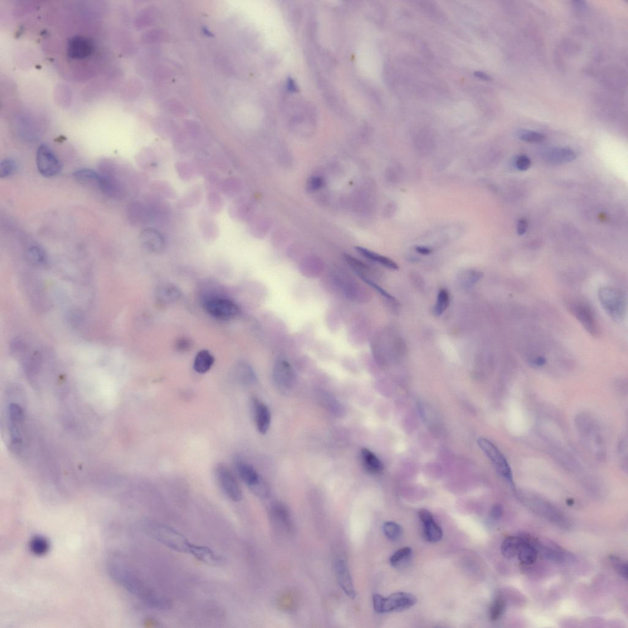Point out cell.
<instances>
[{"label":"cell","mask_w":628,"mask_h":628,"mask_svg":"<svg viewBox=\"0 0 628 628\" xmlns=\"http://www.w3.org/2000/svg\"><path fill=\"white\" fill-rule=\"evenodd\" d=\"M145 525V531L157 541L172 550L189 553L192 544L179 531L156 522H148Z\"/></svg>","instance_id":"cell-1"},{"label":"cell","mask_w":628,"mask_h":628,"mask_svg":"<svg viewBox=\"0 0 628 628\" xmlns=\"http://www.w3.org/2000/svg\"><path fill=\"white\" fill-rule=\"evenodd\" d=\"M24 413L21 406L16 403L9 405L7 414V426L10 448L15 453L19 452L23 445V429Z\"/></svg>","instance_id":"cell-2"},{"label":"cell","mask_w":628,"mask_h":628,"mask_svg":"<svg viewBox=\"0 0 628 628\" xmlns=\"http://www.w3.org/2000/svg\"><path fill=\"white\" fill-rule=\"evenodd\" d=\"M417 602V598L408 593H396L387 598L377 594L373 597L374 608L379 613L401 612L416 605Z\"/></svg>","instance_id":"cell-3"},{"label":"cell","mask_w":628,"mask_h":628,"mask_svg":"<svg viewBox=\"0 0 628 628\" xmlns=\"http://www.w3.org/2000/svg\"><path fill=\"white\" fill-rule=\"evenodd\" d=\"M599 298L603 308L616 322L623 319L626 312V300L620 291L613 288L604 287L599 292Z\"/></svg>","instance_id":"cell-4"},{"label":"cell","mask_w":628,"mask_h":628,"mask_svg":"<svg viewBox=\"0 0 628 628\" xmlns=\"http://www.w3.org/2000/svg\"><path fill=\"white\" fill-rule=\"evenodd\" d=\"M477 444L487 457L492 461L498 472L505 480L510 484L513 483L512 473L509 463L504 457L503 454L499 450L486 438L480 437L477 440Z\"/></svg>","instance_id":"cell-5"},{"label":"cell","mask_w":628,"mask_h":628,"mask_svg":"<svg viewBox=\"0 0 628 628\" xmlns=\"http://www.w3.org/2000/svg\"><path fill=\"white\" fill-rule=\"evenodd\" d=\"M95 50V44L91 38L83 34H76L67 41V57L73 61L87 59Z\"/></svg>","instance_id":"cell-6"},{"label":"cell","mask_w":628,"mask_h":628,"mask_svg":"<svg viewBox=\"0 0 628 628\" xmlns=\"http://www.w3.org/2000/svg\"><path fill=\"white\" fill-rule=\"evenodd\" d=\"M204 306L207 313L217 319H232L238 316L241 312L237 304L223 297L209 298L204 303Z\"/></svg>","instance_id":"cell-7"},{"label":"cell","mask_w":628,"mask_h":628,"mask_svg":"<svg viewBox=\"0 0 628 628\" xmlns=\"http://www.w3.org/2000/svg\"><path fill=\"white\" fill-rule=\"evenodd\" d=\"M215 476L219 486L228 498L234 502L242 499V492L237 479L228 467L218 464L215 469Z\"/></svg>","instance_id":"cell-8"},{"label":"cell","mask_w":628,"mask_h":628,"mask_svg":"<svg viewBox=\"0 0 628 628\" xmlns=\"http://www.w3.org/2000/svg\"><path fill=\"white\" fill-rule=\"evenodd\" d=\"M38 170L43 176L52 177L57 176L61 170V164L53 152L46 144L39 146L36 153Z\"/></svg>","instance_id":"cell-9"},{"label":"cell","mask_w":628,"mask_h":628,"mask_svg":"<svg viewBox=\"0 0 628 628\" xmlns=\"http://www.w3.org/2000/svg\"><path fill=\"white\" fill-rule=\"evenodd\" d=\"M273 379L280 390L288 391L293 387L295 374L293 367L287 360L279 359L274 363Z\"/></svg>","instance_id":"cell-10"},{"label":"cell","mask_w":628,"mask_h":628,"mask_svg":"<svg viewBox=\"0 0 628 628\" xmlns=\"http://www.w3.org/2000/svg\"><path fill=\"white\" fill-rule=\"evenodd\" d=\"M570 310L590 335L594 337L599 335L597 320L589 306L583 303H575L570 307Z\"/></svg>","instance_id":"cell-11"},{"label":"cell","mask_w":628,"mask_h":628,"mask_svg":"<svg viewBox=\"0 0 628 628\" xmlns=\"http://www.w3.org/2000/svg\"><path fill=\"white\" fill-rule=\"evenodd\" d=\"M140 241L146 249L154 253H162L166 247L165 240L159 231L147 228L141 231L139 235Z\"/></svg>","instance_id":"cell-12"},{"label":"cell","mask_w":628,"mask_h":628,"mask_svg":"<svg viewBox=\"0 0 628 628\" xmlns=\"http://www.w3.org/2000/svg\"><path fill=\"white\" fill-rule=\"evenodd\" d=\"M338 583L343 592L351 599H355L356 593L347 563L343 558H338L335 563Z\"/></svg>","instance_id":"cell-13"},{"label":"cell","mask_w":628,"mask_h":628,"mask_svg":"<svg viewBox=\"0 0 628 628\" xmlns=\"http://www.w3.org/2000/svg\"><path fill=\"white\" fill-rule=\"evenodd\" d=\"M73 177L78 183L97 188L103 192L106 184L103 175L90 169H81L73 173Z\"/></svg>","instance_id":"cell-14"},{"label":"cell","mask_w":628,"mask_h":628,"mask_svg":"<svg viewBox=\"0 0 628 628\" xmlns=\"http://www.w3.org/2000/svg\"><path fill=\"white\" fill-rule=\"evenodd\" d=\"M235 467L239 477L251 489L262 480L254 467L240 458H235Z\"/></svg>","instance_id":"cell-15"},{"label":"cell","mask_w":628,"mask_h":628,"mask_svg":"<svg viewBox=\"0 0 628 628\" xmlns=\"http://www.w3.org/2000/svg\"><path fill=\"white\" fill-rule=\"evenodd\" d=\"M189 553H191L195 559L203 563L212 566L223 565L224 560L223 557L215 553L211 549L206 546L191 544Z\"/></svg>","instance_id":"cell-16"},{"label":"cell","mask_w":628,"mask_h":628,"mask_svg":"<svg viewBox=\"0 0 628 628\" xmlns=\"http://www.w3.org/2000/svg\"><path fill=\"white\" fill-rule=\"evenodd\" d=\"M253 411L256 428L262 434L267 433L271 423V413L267 406L258 399H253Z\"/></svg>","instance_id":"cell-17"},{"label":"cell","mask_w":628,"mask_h":628,"mask_svg":"<svg viewBox=\"0 0 628 628\" xmlns=\"http://www.w3.org/2000/svg\"><path fill=\"white\" fill-rule=\"evenodd\" d=\"M361 460L365 469L371 474H379L384 469L383 464L381 460L369 449L361 450Z\"/></svg>","instance_id":"cell-18"},{"label":"cell","mask_w":628,"mask_h":628,"mask_svg":"<svg viewBox=\"0 0 628 628\" xmlns=\"http://www.w3.org/2000/svg\"><path fill=\"white\" fill-rule=\"evenodd\" d=\"M536 545L528 537H525L524 542L520 548L519 559L524 565H531L537 559V550Z\"/></svg>","instance_id":"cell-19"},{"label":"cell","mask_w":628,"mask_h":628,"mask_svg":"<svg viewBox=\"0 0 628 628\" xmlns=\"http://www.w3.org/2000/svg\"><path fill=\"white\" fill-rule=\"evenodd\" d=\"M356 249L359 253H360L365 258L369 259L374 262L378 263V264L389 269V270H397L399 269L398 264L387 256L380 255V254L374 252L372 250L362 247H357L356 248Z\"/></svg>","instance_id":"cell-20"},{"label":"cell","mask_w":628,"mask_h":628,"mask_svg":"<svg viewBox=\"0 0 628 628\" xmlns=\"http://www.w3.org/2000/svg\"><path fill=\"white\" fill-rule=\"evenodd\" d=\"M235 378L239 384L243 385H249L256 381V378L255 372L250 365L241 363L236 366L235 370Z\"/></svg>","instance_id":"cell-21"},{"label":"cell","mask_w":628,"mask_h":628,"mask_svg":"<svg viewBox=\"0 0 628 628\" xmlns=\"http://www.w3.org/2000/svg\"><path fill=\"white\" fill-rule=\"evenodd\" d=\"M545 158L549 162L560 164L573 161L576 159V154L570 149H556L546 154Z\"/></svg>","instance_id":"cell-22"},{"label":"cell","mask_w":628,"mask_h":628,"mask_svg":"<svg viewBox=\"0 0 628 628\" xmlns=\"http://www.w3.org/2000/svg\"><path fill=\"white\" fill-rule=\"evenodd\" d=\"M214 363V357L208 350H202L196 355L194 369L196 372L204 374L209 372Z\"/></svg>","instance_id":"cell-23"},{"label":"cell","mask_w":628,"mask_h":628,"mask_svg":"<svg viewBox=\"0 0 628 628\" xmlns=\"http://www.w3.org/2000/svg\"><path fill=\"white\" fill-rule=\"evenodd\" d=\"M525 537L511 536L504 540L501 546L502 555L507 559H512L518 554Z\"/></svg>","instance_id":"cell-24"},{"label":"cell","mask_w":628,"mask_h":628,"mask_svg":"<svg viewBox=\"0 0 628 628\" xmlns=\"http://www.w3.org/2000/svg\"><path fill=\"white\" fill-rule=\"evenodd\" d=\"M130 214L131 219L138 224H144L151 220L149 207L141 203H134L131 206Z\"/></svg>","instance_id":"cell-25"},{"label":"cell","mask_w":628,"mask_h":628,"mask_svg":"<svg viewBox=\"0 0 628 628\" xmlns=\"http://www.w3.org/2000/svg\"><path fill=\"white\" fill-rule=\"evenodd\" d=\"M273 515L276 521L281 524L283 527L290 530L291 527V522L290 514L287 508L280 503L274 504L272 507Z\"/></svg>","instance_id":"cell-26"},{"label":"cell","mask_w":628,"mask_h":628,"mask_svg":"<svg viewBox=\"0 0 628 628\" xmlns=\"http://www.w3.org/2000/svg\"><path fill=\"white\" fill-rule=\"evenodd\" d=\"M424 525L425 538L429 542H437L442 538V529L434 521L426 523Z\"/></svg>","instance_id":"cell-27"},{"label":"cell","mask_w":628,"mask_h":628,"mask_svg":"<svg viewBox=\"0 0 628 628\" xmlns=\"http://www.w3.org/2000/svg\"><path fill=\"white\" fill-rule=\"evenodd\" d=\"M27 256L28 261L34 265L44 266L48 263V257L45 251L38 245H33L29 248Z\"/></svg>","instance_id":"cell-28"},{"label":"cell","mask_w":628,"mask_h":628,"mask_svg":"<svg viewBox=\"0 0 628 628\" xmlns=\"http://www.w3.org/2000/svg\"><path fill=\"white\" fill-rule=\"evenodd\" d=\"M158 295L163 302L168 303L175 302L179 299L180 296L179 290L172 285H165L160 287Z\"/></svg>","instance_id":"cell-29"},{"label":"cell","mask_w":628,"mask_h":628,"mask_svg":"<svg viewBox=\"0 0 628 628\" xmlns=\"http://www.w3.org/2000/svg\"><path fill=\"white\" fill-rule=\"evenodd\" d=\"M450 305V295L446 289H440L437 295V302L434 308V313L437 316L442 315Z\"/></svg>","instance_id":"cell-30"},{"label":"cell","mask_w":628,"mask_h":628,"mask_svg":"<svg viewBox=\"0 0 628 628\" xmlns=\"http://www.w3.org/2000/svg\"><path fill=\"white\" fill-rule=\"evenodd\" d=\"M412 554H413V551H412L411 548L410 547L399 549L391 557L390 563L391 566L396 568L400 565H404V563H407L408 560L411 559Z\"/></svg>","instance_id":"cell-31"},{"label":"cell","mask_w":628,"mask_h":628,"mask_svg":"<svg viewBox=\"0 0 628 628\" xmlns=\"http://www.w3.org/2000/svg\"><path fill=\"white\" fill-rule=\"evenodd\" d=\"M518 136L522 141L531 143L541 142L544 141L545 138V136L542 133L525 130L520 131Z\"/></svg>","instance_id":"cell-32"},{"label":"cell","mask_w":628,"mask_h":628,"mask_svg":"<svg viewBox=\"0 0 628 628\" xmlns=\"http://www.w3.org/2000/svg\"><path fill=\"white\" fill-rule=\"evenodd\" d=\"M384 532L388 539L396 540L401 536L402 528L398 524L394 522H386L384 525Z\"/></svg>","instance_id":"cell-33"},{"label":"cell","mask_w":628,"mask_h":628,"mask_svg":"<svg viewBox=\"0 0 628 628\" xmlns=\"http://www.w3.org/2000/svg\"><path fill=\"white\" fill-rule=\"evenodd\" d=\"M506 607V603L502 598H498L491 607L490 618L491 620L496 621L501 617Z\"/></svg>","instance_id":"cell-34"},{"label":"cell","mask_w":628,"mask_h":628,"mask_svg":"<svg viewBox=\"0 0 628 628\" xmlns=\"http://www.w3.org/2000/svg\"><path fill=\"white\" fill-rule=\"evenodd\" d=\"M16 168V163L13 160L8 159L3 160L0 164V177L4 179L11 176L15 172Z\"/></svg>","instance_id":"cell-35"},{"label":"cell","mask_w":628,"mask_h":628,"mask_svg":"<svg viewBox=\"0 0 628 628\" xmlns=\"http://www.w3.org/2000/svg\"><path fill=\"white\" fill-rule=\"evenodd\" d=\"M610 562H611L613 567L617 571L618 574H620L621 577H623L625 579L627 578V565L626 563L622 562L618 557L615 556H610Z\"/></svg>","instance_id":"cell-36"},{"label":"cell","mask_w":628,"mask_h":628,"mask_svg":"<svg viewBox=\"0 0 628 628\" xmlns=\"http://www.w3.org/2000/svg\"><path fill=\"white\" fill-rule=\"evenodd\" d=\"M322 401L325 402H323V404L326 406L328 410L334 412L338 416H340L339 414H341V408L340 404L337 401V400L333 398L332 396H330L328 394L326 395V394L324 393L322 395Z\"/></svg>","instance_id":"cell-37"},{"label":"cell","mask_w":628,"mask_h":628,"mask_svg":"<svg viewBox=\"0 0 628 628\" xmlns=\"http://www.w3.org/2000/svg\"><path fill=\"white\" fill-rule=\"evenodd\" d=\"M239 183L235 178H230L225 181L223 186V192L228 195H235L239 191Z\"/></svg>","instance_id":"cell-38"},{"label":"cell","mask_w":628,"mask_h":628,"mask_svg":"<svg viewBox=\"0 0 628 628\" xmlns=\"http://www.w3.org/2000/svg\"><path fill=\"white\" fill-rule=\"evenodd\" d=\"M208 200L210 206L213 211L215 212L220 211L223 206V201L217 193L213 192L209 194Z\"/></svg>","instance_id":"cell-39"},{"label":"cell","mask_w":628,"mask_h":628,"mask_svg":"<svg viewBox=\"0 0 628 628\" xmlns=\"http://www.w3.org/2000/svg\"><path fill=\"white\" fill-rule=\"evenodd\" d=\"M166 37L165 32L161 30V29H154L153 31L149 32L147 34L149 42L153 43L159 42L160 41L164 40Z\"/></svg>","instance_id":"cell-40"},{"label":"cell","mask_w":628,"mask_h":628,"mask_svg":"<svg viewBox=\"0 0 628 628\" xmlns=\"http://www.w3.org/2000/svg\"><path fill=\"white\" fill-rule=\"evenodd\" d=\"M361 279H363L365 282H366L368 285L372 286L373 288H375L379 293L381 294L382 296L385 297V299L391 301V302H394V301L395 300V299H394L391 294L388 293V292L384 290V289L381 287H379L378 285L375 284V282H373L372 280H371L369 278H367V277H362Z\"/></svg>","instance_id":"cell-41"},{"label":"cell","mask_w":628,"mask_h":628,"mask_svg":"<svg viewBox=\"0 0 628 628\" xmlns=\"http://www.w3.org/2000/svg\"><path fill=\"white\" fill-rule=\"evenodd\" d=\"M531 164L530 158L527 156H520L516 160L515 165L520 171H527Z\"/></svg>","instance_id":"cell-42"},{"label":"cell","mask_w":628,"mask_h":628,"mask_svg":"<svg viewBox=\"0 0 628 628\" xmlns=\"http://www.w3.org/2000/svg\"><path fill=\"white\" fill-rule=\"evenodd\" d=\"M169 110H170L173 114H177V115H183L185 113V109L182 104H179L178 102L175 101H169L168 103Z\"/></svg>","instance_id":"cell-43"},{"label":"cell","mask_w":628,"mask_h":628,"mask_svg":"<svg viewBox=\"0 0 628 628\" xmlns=\"http://www.w3.org/2000/svg\"><path fill=\"white\" fill-rule=\"evenodd\" d=\"M43 540L40 538L37 539L36 540H34L33 544H32L33 546L34 551L38 553H42L47 550L48 544H47L45 540Z\"/></svg>","instance_id":"cell-44"},{"label":"cell","mask_w":628,"mask_h":628,"mask_svg":"<svg viewBox=\"0 0 628 628\" xmlns=\"http://www.w3.org/2000/svg\"><path fill=\"white\" fill-rule=\"evenodd\" d=\"M178 171H179L180 174L183 178H190L192 174V169L189 164H187L186 163H179Z\"/></svg>","instance_id":"cell-45"},{"label":"cell","mask_w":628,"mask_h":628,"mask_svg":"<svg viewBox=\"0 0 628 628\" xmlns=\"http://www.w3.org/2000/svg\"><path fill=\"white\" fill-rule=\"evenodd\" d=\"M503 508H502L501 505L496 504L494 506H493L492 509H491L490 516L493 520L498 521V520L501 518L502 515H503Z\"/></svg>","instance_id":"cell-46"},{"label":"cell","mask_w":628,"mask_h":628,"mask_svg":"<svg viewBox=\"0 0 628 628\" xmlns=\"http://www.w3.org/2000/svg\"><path fill=\"white\" fill-rule=\"evenodd\" d=\"M419 515L420 521H422L423 524H426V523L434 521L433 515H432V513L430 512H429L427 510L422 509L420 510Z\"/></svg>","instance_id":"cell-47"},{"label":"cell","mask_w":628,"mask_h":628,"mask_svg":"<svg viewBox=\"0 0 628 628\" xmlns=\"http://www.w3.org/2000/svg\"><path fill=\"white\" fill-rule=\"evenodd\" d=\"M323 180L320 177H315L312 178L309 180V186L311 190H317L319 189L323 185Z\"/></svg>","instance_id":"cell-48"},{"label":"cell","mask_w":628,"mask_h":628,"mask_svg":"<svg viewBox=\"0 0 628 628\" xmlns=\"http://www.w3.org/2000/svg\"><path fill=\"white\" fill-rule=\"evenodd\" d=\"M528 221L526 219H521L518 223L517 226V233L519 235H523L527 232L528 230Z\"/></svg>","instance_id":"cell-49"},{"label":"cell","mask_w":628,"mask_h":628,"mask_svg":"<svg viewBox=\"0 0 628 628\" xmlns=\"http://www.w3.org/2000/svg\"><path fill=\"white\" fill-rule=\"evenodd\" d=\"M190 347H191V343L186 339L179 340L177 343V349L180 350V351H185V350H188Z\"/></svg>","instance_id":"cell-50"},{"label":"cell","mask_w":628,"mask_h":628,"mask_svg":"<svg viewBox=\"0 0 628 628\" xmlns=\"http://www.w3.org/2000/svg\"><path fill=\"white\" fill-rule=\"evenodd\" d=\"M416 250L418 253L422 254V255H427L431 253V250L428 247L424 246H419L416 247Z\"/></svg>","instance_id":"cell-51"},{"label":"cell","mask_w":628,"mask_h":628,"mask_svg":"<svg viewBox=\"0 0 628 628\" xmlns=\"http://www.w3.org/2000/svg\"><path fill=\"white\" fill-rule=\"evenodd\" d=\"M545 362L546 360L545 358L541 357V356H539V357L534 358V360H533V363L536 365V366H539L544 365L545 363Z\"/></svg>","instance_id":"cell-52"},{"label":"cell","mask_w":628,"mask_h":628,"mask_svg":"<svg viewBox=\"0 0 628 628\" xmlns=\"http://www.w3.org/2000/svg\"><path fill=\"white\" fill-rule=\"evenodd\" d=\"M475 75H476V77H477L478 78L482 79V80H484L486 81L490 80V78L489 77V76H488L486 74H485V73L484 72H476Z\"/></svg>","instance_id":"cell-53"},{"label":"cell","mask_w":628,"mask_h":628,"mask_svg":"<svg viewBox=\"0 0 628 628\" xmlns=\"http://www.w3.org/2000/svg\"><path fill=\"white\" fill-rule=\"evenodd\" d=\"M573 502H573V501H572V500H568V504H569V505H572V504H573Z\"/></svg>","instance_id":"cell-54"}]
</instances>
